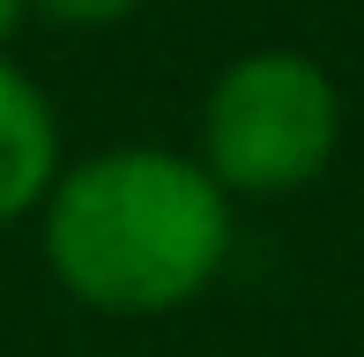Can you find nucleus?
Segmentation results:
<instances>
[{"mask_svg": "<svg viewBox=\"0 0 364 357\" xmlns=\"http://www.w3.org/2000/svg\"><path fill=\"white\" fill-rule=\"evenodd\" d=\"M149 8V0H30V15L53 30H119L134 23V15Z\"/></svg>", "mask_w": 364, "mask_h": 357, "instance_id": "4", "label": "nucleus"}, {"mask_svg": "<svg viewBox=\"0 0 364 357\" xmlns=\"http://www.w3.org/2000/svg\"><path fill=\"white\" fill-rule=\"evenodd\" d=\"M342 149V90L297 45H253L223 60L201 97L193 156L230 201H290Z\"/></svg>", "mask_w": 364, "mask_h": 357, "instance_id": "2", "label": "nucleus"}, {"mask_svg": "<svg viewBox=\"0 0 364 357\" xmlns=\"http://www.w3.org/2000/svg\"><path fill=\"white\" fill-rule=\"evenodd\" d=\"M30 23V0H0V53L15 45V30Z\"/></svg>", "mask_w": 364, "mask_h": 357, "instance_id": "5", "label": "nucleus"}, {"mask_svg": "<svg viewBox=\"0 0 364 357\" xmlns=\"http://www.w3.org/2000/svg\"><path fill=\"white\" fill-rule=\"evenodd\" d=\"M238 246V201L193 149L119 142L60 164L38 201V253L82 313L164 320L208 298Z\"/></svg>", "mask_w": 364, "mask_h": 357, "instance_id": "1", "label": "nucleus"}, {"mask_svg": "<svg viewBox=\"0 0 364 357\" xmlns=\"http://www.w3.org/2000/svg\"><path fill=\"white\" fill-rule=\"evenodd\" d=\"M60 164H68V134H60V105L23 60L0 53V223L38 216L53 193Z\"/></svg>", "mask_w": 364, "mask_h": 357, "instance_id": "3", "label": "nucleus"}]
</instances>
